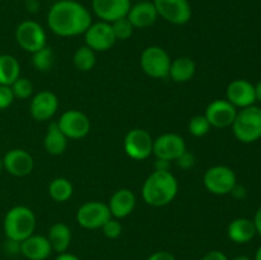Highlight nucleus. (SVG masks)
<instances>
[{"instance_id":"nucleus-10","label":"nucleus","mask_w":261,"mask_h":260,"mask_svg":"<svg viewBox=\"0 0 261 260\" xmlns=\"http://www.w3.org/2000/svg\"><path fill=\"white\" fill-rule=\"evenodd\" d=\"M56 122L68 139H83L91 132V120L79 110H68L63 112Z\"/></svg>"},{"instance_id":"nucleus-35","label":"nucleus","mask_w":261,"mask_h":260,"mask_svg":"<svg viewBox=\"0 0 261 260\" xmlns=\"http://www.w3.org/2000/svg\"><path fill=\"white\" fill-rule=\"evenodd\" d=\"M176 163H177L178 167L182 168V170H190V168H193L194 166H195V157H194L193 153H190L186 149L185 152L176 160Z\"/></svg>"},{"instance_id":"nucleus-13","label":"nucleus","mask_w":261,"mask_h":260,"mask_svg":"<svg viewBox=\"0 0 261 260\" xmlns=\"http://www.w3.org/2000/svg\"><path fill=\"white\" fill-rule=\"evenodd\" d=\"M185 150V140L176 133H165L153 139V154L158 160L176 161Z\"/></svg>"},{"instance_id":"nucleus-45","label":"nucleus","mask_w":261,"mask_h":260,"mask_svg":"<svg viewBox=\"0 0 261 260\" xmlns=\"http://www.w3.org/2000/svg\"><path fill=\"white\" fill-rule=\"evenodd\" d=\"M255 260H261V246L257 249L256 254H255Z\"/></svg>"},{"instance_id":"nucleus-37","label":"nucleus","mask_w":261,"mask_h":260,"mask_svg":"<svg viewBox=\"0 0 261 260\" xmlns=\"http://www.w3.org/2000/svg\"><path fill=\"white\" fill-rule=\"evenodd\" d=\"M147 260H176V257L173 256L171 252L168 251H155L152 255L147 257Z\"/></svg>"},{"instance_id":"nucleus-36","label":"nucleus","mask_w":261,"mask_h":260,"mask_svg":"<svg viewBox=\"0 0 261 260\" xmlns=\"http://www.w3.org/2000/svg\"><path fill=\"white\" fill-rule=\"evenodd\" d=\"M4 249L5 251L10 255L20 254V242L7 239V241H5V245H4Z\"/></svg>"},{"instance_id":"nucleus-2","label":"nucleus","mask_w":261,"mask_h":260,"mask_svg":"<svg viewBox=\"0 0 261 260\" xmlns=\"http://www.w3.org/2000/svg\"><path fill=\"white\" fill-rule=\"evenodd\" d=\"M177 193V178L171 171L154 170L145 178L142 188L143 200L154 208H161L172 203Z\"/></svg>"},{"instance_id":"nucleus-3","label":"nucleus","mask_w":261,"mask_h":260,"mask_svg":"<svg viewBox=\"0 0 261 260\" xmlns=\"http://www.w3.org/2000/svg\"><path fill=\"white\" fill-rule=\"evenodd\" d=\"M3 228L7 239L22 242L35 233L36 216L25 205H15L7 212L3 221Z\"/></svg>"},{"instance_id":"nucleus-28","label":"nucleus","mask_w":261,"mask_h":260,"mask_svg":"<svg viewBox=\"0 0 261 260\" xmlns=\"http://www.w3.org/2000/svg\"><path fill=\"white\" fill-rule=\"evenodd\" d=\"M96 53L87 45H83L76 48L73 55L74 66H75L76 70L83 71V73L91 71L96 66Z\"/></svg>"},{"instance_id":"nucleus-42","label":"nucleus","mask_w":261,"mask_h":260,"mask_svg":"<svg viewBox=\"0 0 261 260\" xmlns=\"http://www.w3.org/2000/svg\"><path fill=\"white\" fill-rule=\"evenodd\" d=\"M254 223H255V227H256V232L261 236V206L257 209L256 213H255Z\"/></svg>"},{"instance_id":"nucleus-8","label":"nucleus","mask_w":261,"mask_h":260,"mask_svg":"<svg viewBox=\"0 0 261 260\" xmlns=\"http://www.w3.org/2000/svg\"><path fill=\"white\" fill-rule=\"evenodd\" d=\"M112 218L107 203L98 200L87 201L76 211L75 221L86 229H98Z\"/></svg>"},{"instance_id":"nucleus-6","label":"nucleus","mask_w":261,"mask_h":260,"mask_svg":"<svg viewBox=\"0 0 261 260\" xmlns=\"http://www.w3.org/2000/svg\"><path fill=\"white\" fill-rule=\"evenodd\" d=\"M15 41L22 50L33 54L47 45V37L42 25L32 19L20 22L15 30Z\"/></svg>"},{"instance_id":"nucleus-16","label":"nucleus","mask_w":261,"mask_h":260,"mask_svg":"<svg viewBox=\"0 0 261 260\" xmlns=\"http://www.w3.org/2000/svg\"><path fill=\"white\" fill-rule=\"evenodd\" d=\"M3 165H4V170L9 175L15 176V177H24L33 171L35 161L27 150L14 148L5 153L3 157Z\"/></svg>"},{"instance_id":"nucleus-47","label":"nucleus","mask_w":261,"mask_h":260,"mask_svg":"<svg viewBox=\"0 0 261 260\" xmlns=\"http://www.w3.org/2000/svg\"><path fill=\"white\" fill-rule=\"evenodd\" d=\"M27 2H30V0H27Z\"/></svg>"},{"instance_id":"nucleus-32","label":"nucleus","mask_w":261,"mask_h":260,"mask_svg":"<svg viewBox=\"0 0 261 260\" xmlns=\"http://www.w3.org/2000/svg\"><path fill=\"white\" fill-rule=\"evenodd\" d=\"M112 31H114V35L116 37L117 41H126L127 38H130L133 36L135 28L133 27V24L130 23V20L126 17L121 18V19H117L115 22L111 23Z\"/></svg>"},{"instance_id":"nucleus-4","label":"nucleus","mask_w":261,"mask_h":260,"mask_svg":"<svg viewBox=\"0 0 261 260\" xmlns=\"http://www.w3.org/2000/svg\"><path fill=\"white\" fill-rule=\"evenodd\" d=\"M233 135L242 143H254L261 138V109L249 106L237 111L233 124Z\"/></svg>"},{"instance_id":"nucleus-44","label":"nucleus","mask_w":261,"mask_h":260,"mask_svg":"<svg viewBox=\"0 0 261 260\" xmlns=\"http://www.w3.org/2000/svg\"><path fill=\"white\" fill-rule=\"evenodd\" d=\"M233 260H251V259H250L249 256H246V255H240V256L234 257Z\"/></svg>"},{"instance_id":"nucleus-18","label":"nucleus","mask_w":261,"mask_h":260,"mask_svg":"<svg viewBox=\"0 0 261 260\" xmlns=\"http://www.w3.org/2000/svg\"><path fill=\"white\" fill-rule=\"evenodd\" d=\"M130 7V0H92L94 14L107 23L126 17Z\"/></svg>"},{"instance_id":"nucleus-31","label":"nucleus","mask_w":261,"mask_h":260,"mask_svg":"<svg viewBox=\"0 0 261 260\" xmlns=\"http://www.w3.org/2000/svg\"><path fill=\"white\" fill-rule=\"evenodd\" d=\"M14 98L18 99H28L33 94V84L30 79L24 76H19L14 83L10 86Z\"/></svg>"},{"instance_id":"nucleus-9","label":"nucleus","mask_w":261,"mask_h":260,"mask_svg":"<svg viewBox=\"0 0 261 260\" xmlns=\"http://www.w3.org/2000/svg\"><path fill=\"white\" fill-rule=\"evenodd\" d=\"M124 150L134 161H144L153 154V138L147 130L135 127L124 138Z\"/></svg>"},{"instance_id":"nucleus-34","label":"nucleus","mask_w":261,"mask_h":260,"mask_svg":"<svg viewBox=\"0 0 261 260\" xmlns=\"http://www.w3.org/2000/svg\"><path fill=\"white\" fill-rule=\"evenodd\" d=\"M14 99V94H13L10 86H2L0 84V111L9 109Z\"/></svg>"},{"instance_id":"nucleus-25","label":"nucleus","mask_w":261,"mask_h":260,"mask_svg":"<svg viewBox=\"0 0 261 260\" xmlns=\"http://www.w3.org/2000/svg\"><path fill=\"white\" fill-rule=\"evenodd\" d=\"M47 239L53 247V251H56L58 254L66 252L71 242L70 227L64 222H56L48 228Z\"/></svg>"},{"instance_id":"nucleus-41","label":"nucleus","mask_w":261,"mask_h":260,"mask_svg":"<svg viewBox=\"0 0 261 260\" xmlns=\"http://www.w3.org/2000/svg\"><path fill=\"white\" fill-rule=\"evenodd\" d=\"M55 260H81L76 255L70 254V252H61L58 256L55 257Z\"/></svg>"},{"instance_id":"nucleus-12","label":"nucleus","mask_w":261,"mask_h":260,"mask_svg":"<svg viewBox=\"0 0 261 260\" xmlns=\"http://www.w3.org/2000/svg\"><path fill=\"white\" fill-rule=\"evenodd\" d=\"M83 35L86 45L92 48L94 53L109 51L110 48L114 47L117 41L114 35V31H112L111 23L103 22V20L96 23L92 22V24Z\"/></svg>"},{"instance_id":"nucleus-20","label":"nucleus","mask_w":261,"mask_h":260,"mask_svg":"<svg viewBox=\"0 0 261 260\" xmlns=\"http://www.w3.org/2000/svg\"><path fill=\"white\" fill-rule=\"evenodd\" d=\"M53 252L47 236L31 235L20 242V254L28 260H46Z\"/></svg>"},{"instance_id":"nucleus-17","label":"nucleus","mask_w":261,"mask_h":260,"mask_svg":"<svg viewBox=\"0 0 261 260\" xmlns=\"http://www.w3.org/2000/svg\"><path fill=\"white\" fill-rule=\"evenodd\" d=\"M227 101L231 102L236 109H245L252 106L256 101L255 86L246 79H234L228 84L226 91Z\"/></svg>"},{"instance_id":"nucleus-7","label":"nucleus","mask_w":261,"mask_h":260,"mask_svg":"<svg viewBox=\"0 0 261 260\" xmlns=\"http://www.w3.org/2000/svg\"><path fill=\"white\" fill-rule=\"evenodd\" d=\"M204 188L214 195H227L237 184L234 171L228 166L217 165L209 167L203 176Z\"/></svg>"},{"instance_id":"nucleus-26","label":"nucleus","mask_w":261,"mask_h":260,"mask_svg":"<svg viewBox=\"0 0 261 260\" xmlns=\"http://www.w3.org/2000/svg\"><path fill=\"white\" fill-rule=\"evenodd\" d=\"M20 76V64L9 54L0 55V84L12 86Z\"/></svg>"},{"instance_id":"nucleus-19","label":"nucleus","mask_w":261,"mask_h":260,"mask_svg":"<svg viewBox=\"0 0 261 260\" xmlns=\"http://www.w3.org/2000/svg\"><path fill=\"white\" fill-rule=\"evenodd\" d=\"M107 205L114 218H126L134 212L135 205H137V196L130 189H119L112 194Z\"/></svg>"},{"instance_id":"nucleus-46","label":"nucleus","mask_w":261,"mask_h":260,"mask_svg":"<svg viewBox=\"0 0 261 260\" xmlns=\"http://www.w3.org/2000/svg\"><path fill=\"white\" fill-rule=\"evenodd\" d=\"M4 170V165H3V158H0V172Z\"/></svg>"},{"instance_id":"nucleus-1","label":"nucleus","mask_w":261,"mask_h":260,"mask_svg":"<svg viewBox=\"0 0 261 260\" xmlns=\"http://www.w3.org/2000/svg\"><path fill=\"white\" fill-rule=\"evenodd\" d=\"M92 24L89 10L75 0H58L47 13V25L60 37L83 35Z\"/></svg>"},{"instance_id":"nucleus-21","label":"nucleus","mask_w":261,"mask_h":260,"mask_svg":"<svg viewBox=\"0 0 261 260\" xmlns=\"http://www.w3.org/2000/svg\"><path fill=\"white\" fill-rule=\"evenodd\" d=\"M134 28H148L155 23L158 13L153 2H139L132 5L126 15Z\"/></svg>"},{"instance_id":"nucleus-27","label":"nucleus","mask_w":261,"mask_h":260,"mask_svg":"<svg viewBox=\"0 0 261 260\" xmlns=\"http://www.w3.org/2000/svg\"><path fill=\"white\" fill-rule=\"evenodd\" d=\"M48 195L56 203H65L73 196V184L66 177H55L48 184Z\"/></svg>"},{"instance_id":"nucleus-22","label":"nucleus","mask_w":261,"mask_h":260,"mask_svg":"<svg viewBox=\"0 0 261 260\" xmlns=\"http://www.w3.org/2000/svg\"><path fill=\"white\" fill-rule=\"evenodd\" d=\"M256 233L254 221L244 218V217L233 219L232 222H229L228 227H227V236L236 244H247L254 239Z\"/></svg>"},{"instance_id":"nucleus-43","label":"nucleus","mask_w":261,"mask_h":260,"mask_svg":"<svg viewBox=\"0 0 261 260\" xmlns=\"http://www.w3.org/2000/svg\"><path fill=\"white\" fill-rule=\"evenodd\" d=\"M255 96H256V101L261 102V81L255 86Z\"/></svg>"},{"instance_id":"nucleus-11","label":"nucleus","mask_w":261,"mask_h":260,"mask_svg":"<svg viewBox=\"0 0 261 260\" xmlns=\"http://www.w3.org/2000/svg\"><path fill=\"white\" fill-rule=\"evenodd\" d=\"M158 17L175 25L186 24L191 19V5L188 0H153Z\"/></svg>"},{"instance_id":"nucleus-38","label":"nucleus","mask_w":261,"mask_h":260,"mask_svg":"<svg viewBox=\"0 0 261 260\" xmlns=\"http://www.w3.org/2000/svg\"><path fill=\"white\" fill-rule=\"evenodd\" d=\"M201 260H228V257L224 252L219 251V250H212V251L206 252Z\"/></svg>"},{"instance_id":"nucleus-24","label":"nucleus","mask_w":261,"mask_h":260,"mask_svg":"<svg viewBox=\"0 0 261 260\" xmlns=\"http://www.w3.org/2000/svg\"><path fill=\"white\" fill-rule=\"evenodd\" d=\"M196 73V64L189 56H180L171 61L168 78L175 83H186L194 78Z\"/></svg>"},{"instance_id":"nucleus-23","label":"nucleus","mask_w":261,"mask_h":260,"mask_svg":"<svg viewBox=\"0 0 261 260\" xmlns=\"http://www.w3.org/2000/svg\"><path fill=\"white\" fill-rule=\"evenodd\" d=\"M68 138L64 135L59 127L58 122L53 121L48 124L47 132L43 138V148L51 155L63 154L68 147Z\"/></svg>"},{"instance_id":"nucleus-30","label":"nucleus","mask_w":261,"mask_h":260,"mask_svg":"<svg viewBox=\"0 0 261 260\" xmlns=\"http://www.w3.org/2000/svg\"><path fill=\"white\" fill-rule=\"evenodd\" d=\"M212 126L204 115H195L190 119L188 124V130L193 137L201 138L211 132Z\"/></svg>"},{"instance_id":"nucleus-33","label":"nucleus","mask_w":261,"mask_h":260,"mask_svg":"<svg viewBox=\"0 0 261 260\" xmlns=\"http://www.w3.org/2000/svg\"><path fill=\"white\" fill-rule=\"evenodd\" d=\"M101 229H102V233L105 235V237H107V239L110 240L117 239V237H120V235L122 233L121 223H120L119 219L114 218V217L110 218L109 221L101 227Z\"/></svg>"},{"instance_id":"nucleus-29","label":"nucleus","mask_w":261,"mask_h":260,"mask_svg":"<svg viewBox=\"0 0 261 260\" xmlns=\"http://www.w3.org/2000/svg\"><path fill=\"white\" fill-rule=\"evenodd\" d=\"M55 63V53L50 46L46 45L41 50L32 54V65L36 70L41 73H47L53 69Z\"/></svg>"},{"instance_id":"nucleus-5","label":"nucleus","mask_w":261,"mask_h":260,"mask_svg":"<svg viewBox=\"0 0 261 260\" xmlns=\"http://www.w3.org/2000/svg\"><path fill=\"white\" fill-rule=\"evenodd\" d=\"M171 58L167 51L161 46H148L140 55V68L153 79L168 78Z\"/></svg>"},{"instance_id":"nucleus-15","label":"nucleus","mask_w":261,"mask_h":260,"mask_svg":"<svg viewBox=\"0 0 261 260\" xmlns=\"http://www.w3.org/2000/svg\"><path fill=\"white\" fill-rule=\"evenodd\" d=\"M59 109V98L54 92L41 91L33 96L30 105V114L36 121L51 120Z\"/></svg>"},{"instance_id":"nucleus-14","label":"nucleus","mask_w":261,"mask_h":260,"mask_svg":"<svg viewBox=\"0 0 261 260\" xmlns=\"http://www.w3.org/2000/svg\"><path fill=\"white\" fill-rule=\"evenodd\" d=\"M237 115V109L227 99H214L206 106L204 116L212 127L224 129L233 124Z\"/></svg>"},{"instance_id":"nucleus-39","label":"nucleus","mask_w":261,"mask_h":260,"mask_svg":"<svg viewBox=\"0 0 261 260\" xmlns=\"http://www.w3.org/2000/svg\"><path fill=\"white\" fill-rule=\"evenodd\" d=\"M231 194L232 196H233L234 199H237V200H241V199H244L245 196L247 195V190L245 186L240 185V184H236V185L233 186V189L231 190Z\"/></svg>"},{"instance_id":"nucleus-40","label":"nucleus","mask_w":261,"mask_h":260,"mask_svg":"<svg viewBox=\"0 0 261 260\" xmlns=\"http://www.w3.org/2000/svg\"><path fill=\"white\" fill-rule=\"evenodd\" d=\"M170 165H171L170 161L158 160V158H155L154 170H157V171H170Z\"/></svg>"}]
</instances>
